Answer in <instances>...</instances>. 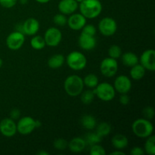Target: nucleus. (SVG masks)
<instances>
[{"label": "nucleus", "instance_id": "1", "mask_svg": "<svg viewBox=\"0 0 155 155\" xmlns=\"http://www.w3.org/2000/svg\"><path fill=\"white\" fill-rule=\"evenodd\" d=\"M78 7L80 14L86 19H94L102 12V4L99 0H83Z\"/></svg>", "mask_w": 155, "mask_h": 155}, {"label": "nucleus", "instance_id": "2", "mask_svg": "<svg viewBox=\"0 0 155 155\" xmlns=\"http://www.w3.org/2000/svg\"><path fill=\"white\" fill-rule=\"evenodd\" d=\"M64 88L66 93L70 96H78L82 93L84 88L83 79L80 76L75 74L68 76L64 80Z\"/></svg>", "mask_w": 155, "mask_h": 155}, {"label": "nucleus", "instance_id": "3", "mask_svg": "<svg viewBox=\"0 0 155 155\" xmlns=\"http://www.w3.org/2000/svg\"><path fill=\"white\" fill-rule=\"evenodd\" d=\"M132 130L135 136L141 139H146L152 135L154 127L149 120L139 118L136 120L132 125Z\"/></svg>", "mask_w": 155, "mask_h": 155}, {"label": "nucleus", "instance_id": "4", "mask_svg": "<svg viewBox=\"0 0 155 155\" xmlns=\"http://www.w3.org/2000/svg\"><path fill=\"white\" fill-rule=\"evenodd\" d=\"M65 60L68 66L74 71H82L87 64L86 56L80 51H72L68 54Z\"/></svg>", "mask_w": 155, "mask_h": 155}, {"label": "nucleus", "instance_id": "5", "mask_svg": "<svg viewBox=\"0 0 155 155\" xmlns=\"http://www.w3.org/2000/svg\"><path fill=\"white\" fill-rule=\"evenodd\" d=\"M95 95L103 101H110L114 98L116 91L111 84L106 82L98 83L93 90Z\"/></svg>", "mask_w": 155, "mask_h": 155}, {"label": "nucleus", "instance_id": "6", "mask_svg": "<svg viewBox=\"0 0 155 155\" xmlns=\"http://www.w3.org/2000/svg\"><path fill=\"white\" fill-rule=\"evenodd\" d=\"M100 71L101 74L106 77H113L116 75L118 71V63L116 59L112 58H105L100 64Z\"/></svg>", "mask_w": 155, "mask_h": 155}, {"label": "nucleus", "instance_id": "7", "mask_svg": "<svg viewBox=\"0 0 155 155\" xmlns=\"http://www.w3.org/2000/svg\"><path fill=\"white\" fill-rule=\"evenodd\" d=\"M98 30L104 36H111L117 30L116 21L111 18H104L98 23Z\"/></svg>", "mask_w": 155, "mask_h": 155}, {"label": "nucleus", "instance_id": "8", "mask_svg": "<svg viewBox=\"0 0 155 155\" xmlns=\"http://www.w3.org/2000/svg\"><path fill=\"white\" fill-rule=\"evenodd\" d=\"M25 42V36L19 31H14L11 33L6 38V45L8 48L13 51L20 49Z\"/></svg>", "mask_w": 155, "mask_h": 155}, {"label": "nucleus", "instance_id": "9", "mask_svg": "<svg viewBox=\"0 0 155 155\" xmlns=\"http://www.w3.org/2000/svg\"><path fill=\"white\" fill-rule=\"evenodd\" d=\"M17 132L21 135L30 134L36 129L35 120L29 116L23 117L18 119L17 123Z\"/></svg>", "mask_w": 155, "mask_h": 155}, {"label": "nucleus", "instance_id": "10", "mask_svg": "<svg viewBox=\"0 0 155 155\" xmlns=\"http://www.w3.org/2000/svg\"><path fill=\"white\" fill-rule=\"evenodd\" d=\"M44 39L46 45L49 47H56L60 44L62 39V33L56 27H49L45 31Z\"/></svg>", "mask_w": 155, "mask_h": 155}, {"label": "nucleus", "instance_id": "11", "mask_svg": "<svg viewBox=\"0 0 155 155\" xmlns=\"http://www.w3.org/2000/svg\"><path fill=\"white\" fill-rule=\"evenodd\" d=\"M140 64L147 71L153 72L155 71V51L147 49L143 51L139 58Z\"/></svg>", "mask_w": 155, "mask_h": 155}, {"label": "nucleus", "instance_id": "12", "mask_svg": "<svg viewBox=\"0 0 155 155\" xmlns=\"http://www.w3.org/2000/svg\"><path fill=\"white\" fill-rule=\"evenodd\" d=\"M115 91L120 94L128 93L132 88L131 80L127 76L120 75L115 79L114 83Z\"/></svg>", "mask_w": 155, "mask_h": 155}, {"label": "nucleus", "instance_id": "13", "mask_svg": "<svg viewBox=\"0 0 155 155\" xmlns=\"http://www.w3.org/2000/svg\"><path fill=\"white\" fill-rule=\"evenodd\" d=\"M0 133L5 137H13L17 133L16 123L12 118H5L0 122Z\"/></svg>", "mask_w": 155, "mask_h": 155}, {"label": "nucleus", "instance_id": "14", "mask_svg": "<svg viewBox=\"0 0 155 155\" xmlns=\"http://www.w3.org/2000/svg\"><path fill=\"white\" fill-rule=\"evenodd\" d=\"M67 24L73 30H80L86 24V18L82 14H71Z\"/></svg>", "mask_w": 155, "mask_h": 155}, {"label": "nucleus", "instance_id": "15", "mask_svg": "<svg viewBox=\"0 0 155 155\" xmlns=\"http://www.w3.org/2000/svg\"><path fill=\"white\" fill-rule=\"evenodd\" d=\"M39 30V22L33 18L26 20L22 24V31L24 35L34 36Z\"/></svg>", "mask_w": 155, "mask_h": 155}, {"label": "nucleus", "instance_id": "16", "mask_svg": "<svg viewBox=\"0 0 155 155\" xmlns=\"http://www.w3.org/2000/svg\"><path fill=\"white\" fill-rule=\"evenodd\" d=\"M78 43L82 49L85 51H90L96 46V39L95 36L81 33L79 36Z\"/></svg>", "mask_w": 155, "mask_h": 155}, {"label": "nucleus", "instance_id": "17", "mask_svg": "<svg viewBox=\"0 0 155 155\" xmlns=\"http://www.w3.org/2000/svg\"><path fill=\"white\" fill-rule=\"evenodd\" d=\"M78 6V2L76 0H61L58 8L61 14L71 15L77 11Z\"/></svg>", "mask_w": 155, "mask_h": 155}, {"label": "nucleus", "instance_id": "18", "mask_svg": "<svg viewBox=\"0 0 155 155\" xmlns=\"http://www.w3.org/2000/svg\"><path fill=\"white\" fill-rule=\"evenodd\" d=\"M86 141L83 138L75 137L68 142V148L73 153H80L86 148Z\"/></svg>", "mask_w": 155, "mask_h": 155}, {"label": "nucleus", "instance_id": "19", "mask_svg": "<svg viewBox=\"0 0 155 155\" xmlns=\"http://www.w3.org/2000/svg\"><path fill=\"white\" fill-rule=\"evenodd\" d=\"M112 145L117 150H123L128 146L129 140L126 136L123 134H117L112 138Z\"/></svg>", "mask_w": 155, "mask_h": 155}, {"label": "nucleus", "instance_id": "20", "mask_svg": "<svg viewBox=\"0 0 155 155\" xmlns=\"http://www.w3.org/2000/svg\"><path fill=\"white\" fill-rule=\"evenodd\" d=\"M121 60H122V63L125 66L131 68V67L139 64V58L135 53L131 52V51H127V52H125L121 55Z\"/></svg>", "mask_w": 155, "mask_h": 155}, {"label": "nucleus", "instance_id": "21", "mask_svg": "<svg viewBox=\"0 0 155 155\" xmlns=\"http://www.w3.org/2000/svg\"><path fill=\"white\" fill-rule=\"evenodd\" d=\"M65 62V58L63 54H56L49 58L48 65L51 69H58L63 66Z\"/></svg>", "mask_w": 155, "mask_h": 155}, {"label": "nucleus", "instance_id": "22", "mask_svg": "<svg viewBox=\"0 0 155 155\" xmlns=\"http://www.w3.org/2000/svg\"><path fill=\"white\" fill-rule=\"evenodd\" d=\"M145 71H146V70L142 65L137 64L131 67V70H130V77L135 80H142L145 77Z\"/></svg>", "mask_w": 155, "mask_h": 155}, {"label": "nucleus", "instance_id": "23", "mask_svg": "<svg viewBox=\"0 0 155 155\" xmlns=\"http://www.w3.org/2000/svg\"><path fill=\"white\" fill-rule=\"evenodd\" d=\"M81 124L86 130H92L96 127L97 121L96 119L92 115L86 114L81 118Z\"/></svg>", "mask_w": 155, "mask_h": 155}, {"label": "nucleus", "instance_id": "24", "mask_svg": "<svg viewBox=\"0 0 155 155\" xmlns=\"http://www.w3.org/2000/svg\"><path fill=\"white\" fill-rule=\"evenodd\" d=\"M85 141H86V146H92V145H95V144H98L101 142L102 140V137L99 136L98 133H89L86 135L84 138Z\"/></svg>", "mask_w": 155, "mask_h": 155}, {"label": "nucleus", "instance_id": "25", "mask_svg": "<svg viewBox=\"0 0 155 155\" xmlns=\"http://www.w3.org/2000/svg\"><path fill=\"white\" fill-rule=\"evenodd\" d=\"M95 127H96V133L102 138L108 136L111 132V126L107 122L101 123L98 125H96Z\"/></svg>", "mask_w": 155, "mask_h": 155}, {"label": "nucleus", "instance_id": "26", "mask_svg": "<svg viewBox=\"0 0 155 155\" xmlns=\"http://www.w3.org/2000/svg\"><path fill=\"white\" fill-rule=\"evenodd\" d=\"M83 80L85 86L89 89H94L98 84V77L93 74H89L86 75Z\"/></svg>", "mask_w": 155, "mask_h": 155}, {"label": "nucleus", "instance_id": "27", "mask_svg": "<svg viewBox=\"0 0 155 155\" xmlns=\"http://www.w3.org/2000/svg\"><path fill=\"white\" fill-rule=\"evenodd\" d=\"M30 45L35 50H41L45 48L46 45L45 42V39L43 37L40 36H33L30 40Z\"/></svg>", "mask_w": 155, "mask_h": 155}, {"label": "nucleus", "instance_id": "28", "mask_svg": "<svg viewBox=\"0 0 155 155\" xmlns=\"http://www.w3.org/2000/svg\"><path fill=\"white\" fill-rule=\"evenodd\" d=\"M147 140L145 143V152L150 155L155 154V136L151 135L146 138Z\"/></svg>", "mask_w": 155, "mask_h": 155}, {"label": "nucleus", "instance_id": "29", "mask_svg": "<svg viewBox=\"0 0 155 155\" xmlns=\"http://www.w3.org/2000/svg\"><path fill=\"white\" fill-rule=\"evenodd\" d=\"M80 95L81 101L85 104H89L92 103L95 96L93 90H90V89L85 91V92H82Z\"/></svg>", "mask_w": 155, "mask_h": 155}, {"label": "nucleus", "instance_id": "30", "mask_svg": "<svg viewBox=\"0 0 155 155\" xmlns=\"http://www.w3.org/2000/svg\"><path fill=\"white\" fill-rule=\"evenodd\" d=\"M109 57L114 59H118L122 55V49L120 47L117 45H110L108 49Z\"/></svg>", "mask_w": 155, "mask_h": 155}, {"label": "nucleus", "instance_id": "31", "mask_svg": "<svg viewBox=\"0 0 155 155\" xmlns=\"http://www.w3.org/2000/svg\"><path fill=\"white\" fill-rule=\"evenodd\" d=\"M53 21L54 24L59 27H63V26L66 25L67 22H68V18H67L66 15L64 14H57L53 18Z\"/></svg>", "mask_w": 155, "mask_h": 155}, {"label": "nucleus", "instance_id": "32", "mask_svg": "<svg viewBox=\"0 0 155 155\" xmlns=\"http://www.w3.org/2000/svg\"><path fill=\"white\" fill-rule=\"evenodd\" d=\"M53 146L56 150L58 151H64L66 149L68 146V142L65 139L59 138V139H55L53 142Z\"/></svg>", "mask_w": 155, "mask_h": 155}, {"label": "nucleus", "instance_id": "33", "mask_svg": "<svg viewBox=\"0 0 155 155\" xmlns=\"http://www.w3.org/2000/svg\"><path fill=\"white\" fill-rule=\"evenodd\" d=\"M89 154L91 155H105L106 151L101 145L99 144H95L90 147Z\"/></svg>", "mask_w": 155, "mask_h": 155}, {"label": "nucleus", "instance_id": "34", "mask_svg": "<svg viewBox=\"0 0 155 155\" xmlns=\"http://www.w3.org/2000/svg\"><path fill=\"white\" fill-rule=\"evenodd\" d=\"M82 33L95 36L96 34V28L92 24H86L82 28Z\"/></svg>", "mask_w": 155, "mask_h": 155}, {"label": "nucleus", "instance_id": "35", "mask_svg": "<svg viewBox=\"0 0 155 155\" xmlns=\"http://www.w3.org/2000/svg\"><path fill=\"white\" fill-rule=\"evenodd\" d=\"M142 114H143L144 117H145V119L147 120H152L154 117V109L153 107L151 106H148V107H145V108L142 110Z\"/></svg>", "mask_w": 155, "mask_h": 155}, {"label": "nucleus", "instance_id": "36", "mask_svg": "<svg viewBox=\"0 0 155 155\" xmlns=\"http://www.w3.org/2000/svg\"><path fill=\"white\" fill-rule=\"evenodd\" d=\"M18 2V0H0V5L5 8H12Z\"/></svg>", "mask_w": 155, "mask_h": 155}, {"label": "nucleus", "instance_id": "37", "mask_svg": "<svg viewBox=\"0 0 155 155\" xmlns=\"http://www.w3.org/2000/svg\"><path fill=\"white\" fill-rule=\"evenodd\" d=\"M20 117H21V111H20L19 109L14 108L11 110L10 118L15 120H18Z\"/></svg>", "mask_w": 155, "mask_h": 155}, {"label": "nucleus", "instance_id": "38", "mask_svg": "<svg viewBox=\"0 0 155 155\" xmlns=\"http://www.w3.org/2000/svg\"><path fill=\"white\" fill-rule=\"evenodd\" d=\"M145 154V151L142 148L139 146L133 147L130 151V154L131 155H143Z\"/></svg>", "mask_w": 155, "mask_h": 155}, {"label": "nucleus", "instance_id": "39", "mask_svg": "<svg viewBox=\"0 0 155 155\" xmlns=\"http://www.w3.org/2000/svg\"><path fill=\"white\" fill-rule=\"evenodd\" d=\"M130 96L127 95V93L121 94V95L120 96V103L121 104H123V105H127L130 103Z\"/></svg>", "mask_w": 155, "mask_h": 155}, {"label": "nucleus", "instance_id": "40", "mask_svg": "<svg viewBox=\"0 0 155 155\" xmlns=\"http://www.w3.org/2000/svg\"><path fill=\"white\" fill-rule=\"evenodd\" d=\"M110 155H119V154H121V155H124L125 154V153L124 152V151H121L120 150H117V151H113V152H111L110 154Z\"/></svg>", "mask_w": 155, "mask_h": 155}, {"label": "nucleus", "instance_id": "41", "mask_svg": "<svg viewBox=\"0 0 155 155\" xmlns=\"http://www.w3.org/2000/svg\"><path fill=\"white\" fill-rule=\"evenodd\" d=\"M35 125H36V128H39L42 126V123L38 120H35Z\"/></svg>", "mask_w": 155, "mask_h": 155}, {"label": "nucleus", "instance_id": "42", "mask_svg": "<svg viewBox=\"0 0 155 155\" xmlns=\"http://www.w3.org/2000/svg\"><path fill=\"white\" fill-rule=\"evenodd\" d=\"M37 154L38 155H48L49 154V153L47 152V151H40L37 153Z\"/></svg>", "mask_w": 155, "mask_h": 155}, {"label": "nucleus", "instance_id": "43", "mask_svg": "<svg viewBox=\"0 0 155 155\" xmlns=\"http://www.w3.org/2000/svg\"><path fill=\"white\" fill-rule=\"evenodd\" d=\"M37 2L40 3V4H45V3H47L48 2H50L51 0H36Z\"/></svg>", "mask_w": 155, "mask_h": 155}, {"label": "nucleus", "instance_id": "44", "mask_svg": "<svg viewBox=\"0 0 155 155\" xmlns=\"http://www.w3.org/2000/svg\"><path fill=\"white\" fill-rule=\"evenodd\" d=\"M18 1H19V2L21 3V5H26L28 2L29 0H18Z\"/></svg>", "mask_w": 155, "mask_h": 155}, {"label": "nucleus", "instance_id": "45", "mask_svg": "<svg viewBox=\"0 0 155 155\" xmlns=\"http://www.w3.org/2000/svg\"><path fill=\"white\" fill-rule=\"evenodd\" d=\"M2 64H3V61H2V59L0 58V68H2Z\"/></svg>", "mask_w": 155, "mask_h": 155}, {"label": "nucleus", "instance_id": "46", "mask_svg": "<svg viewBox=\"0 0 155 155\" xmlns=\"http://www.w3.org/2000/svg\"><path fill=\"white\" fill-rule=\"evenodd\" d=\"M76 1H77L78 3H80V2H83V0H76Z\"/></svg>", "mask_w": 155, "mask_h": 155}]
</instances>
